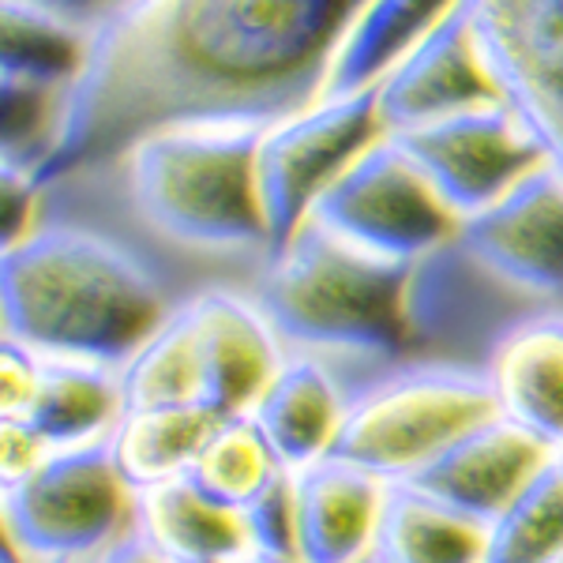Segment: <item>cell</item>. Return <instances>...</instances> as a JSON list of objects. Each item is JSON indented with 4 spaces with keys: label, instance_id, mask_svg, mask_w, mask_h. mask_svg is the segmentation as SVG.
Returning <instances> with one entry per match:
<instances>
[{
    "label": "cell",
    "instance_id": "cell-11",
    "mask_svg": "<svg viewBox=\"0 0 563 563\" xmlns=\"http://www.w3.org/2000/svg\"><path fill=\"white\" fill-rule=\"evenodd\" d=\"M499 98L563 174V0H462Z\"/></svg>",
    "mask_w": 563,
    "mask_h": 563
},
{
    "label": "cell",
    "instance_id": "cell-18",
    "mask_svg": "<svg viewBox=\"0 0 563 563\" xmlns=\"http://www.w3.org/2000/svg\"><path fill=\"white\" fill-rule=\"evenodd\" d=\"M135 526L169 563H238L252 549L244 515L188 477L135 496Z\"/></svg>",
    "mask_w": 563,
    "mask_h": 563
},
{
    "label": "cell",
    "instance_id": "cell-15",
    "mask_svg": "<svg viewBox=\"0 0 563 563\" xmlns=\"http://www.w3.org/2000/svg\"><path fill=\"white\" fill-rule=\"evenodd\" d=\"M297 556L305 563H365L376 556L390 485L353 462L327 455L294 470Z\"/></svg>",
    "mask_w": 563,
    "mask_h": 563
},
{
    "label": "cell",
    "instance_id": "cell-8",
    "mask_svg": "<svg viewBox=\"0 0 563 563\" xmlns=\"http://www.w3.org/2000/svg\"><path fill=\"white\" fill-rule=\"evenodd\" d=\"M387 135L376 87L350 95H320L267 124L256 154V185L271 249H278L312 214L334 177Z\"/></svg>",
    "mask_w": 563,
    "mask_h": 563
},
{
    "label": "cell",
    "instance_id": "cell-20",
    "mask_svg": "<svg viewBox=\"0 0 563 563\" xmlns=\"http://www.w3.org/2000/svg\"><path fill=\"white\" fill-rule=\"evenodd\" d=\"M225 417L207 410L203 402L158 406V410H124L113 432L106 435L121 477L135 496L147 488L169 485L192 474L199 451Z\"/></svg>",
    "mask_w": 563,
    "mask_h": 563
},
{
    "label": "cell",
    "instance_id": "cell-16",
    "mask_svg": "<svg viewBox=\"0 0 563 563\" xmlns=\"http://www.w3.org/2000/svg\"><path fill=\"white\" fill-rule=\"evenodd\" d=\"M481 372L499 417L563 448V308L507 327L481 357Z\"/></svg>",
    "mask_w": 563,
    "mask_h": 563
},
{
    "label": "cell",
    "instance_id": "cell-21",
    "mask_svg": "<svg viewBox=\"0 0 563 563\" xmlns=\"http://www.w3.org/2000/svg\"><path fill=\"white\" fill-rule=\"evenodd\" d=\"M459 0H365L342 34L323 79V95L376 87L384 71L432 31Z\"/></svg>",
    "mask_w": 563,
    "mask_h": 563
},
{
    "label": "cell",
    "instance_id": "cell-1",
    "mask_svg": "<svg viewBox=\"0 0 563 563\" xmlns=\"http://www.w3.org/2000/svg\"><path fill=\"white\" fill-rule=\"evenodd\" d=\"M365 0H124L87 34L42 188L98 174L143 132L308 106Z\"/></svg>",
    "mask_w": 563,
    "mask_h": 563
},
{
    "label": "cell",
    "instance_id": "cell-25",
    "mask_svg": "<svg viewBox=\"0 0 563 563\" xmlns=\"http://www.w3.org/2000/svg\"><path fill=\"white\" fill-rule=\"evenodd\" d=\"M282 474H286V466L271 451L256 421L252 417H225L207 440V448L199 451L188 481L218 504L244 515V507L256 504Z\"/></svg>",
    "mask_w": 563,
    "mask_h": 563
},
{
    "label": "cell",
    "instance_id": "cell-14",
    "mask_svg": "<svg viewBox=\"0 0 563 563\" xmlns=\"http://www.w3.org/2000/svg\"><path fill=\"white\" fill-rule=\"evenodd\" d=\"M552 462H556L552 443L511 424L507 417H493L451 443L429 470H421L406 485L424 488L455 511L493 526Z\"/></svg>",
    "mask_w": 563,
    "mask_h": 563
},
{
    "label": "cell",
    "instance_id": "cell-6",
    "mask_svg": "<svg viewBox=\"0 0 563 563\" xmlns=\"http://www.w3.org/2000/svg\"><path fill=\"white\" fill-rule=\"evenodd\" d=\"M493 417L499 410L481 365L413 353L350 387L334 455L387 485H406Z\"/></svg>",
    "mask_w": 563,
    "mask_h": 563
},
{
    "label": "cell",
    "instance_id": "cell-31",
    "mask_svg": "<svg viewBox=\"0 0 563 563\" xmlns=\"http://www.w3.org/2000/svg\"><path fill=\"white\" fill-rule=\"evenodd\" d=\"M238 563H305L297 552H271V549H249Z\"/></svg>",
    "mask_w": 563,
    "mask_h": 563
},
{
    "label": "cell",
    "instance_id": "cell-12",
    "mask_svg": "<svg viewBox=\"0 0 563 563\" xmlns=\"http://www.w3.org/2000/svg\"><path fill=\"white\" fill-rule=\"evenodd\" d=\"M199 353V398L218 417H249L289 350L252 289L203 286L185 297Z\"/></svg>",
    "mask_w": 563,
    "mask_h": 563
},
{
    "label": "cell",
    "instance_id": "cell-4",
    "mask_svg": "<svg viewBox=\"0 0 563 563\" xmlns=\"http://www.w3.org/2000/svg\"><path fill=\"white\" fill-rule=\"evenodd\" d=\"M413 263H398L305 218L260 260L252 297L286 350L312 353L350 379L413 357L406 289Z\"/></svg>",
    "mask_w": 563,
    "mask_h": 563
},
{
    "label": "cell",
    "instance_id": "cell-33",
    "mask_svg": "<svg viewBox=\"0 0 563 563\" xmlns=\"http://www.w3.org/2000/svg\"><path fill=\"white\" fill-rule=\"evenodd\" d=\"M556 462H560V466H563V448L556 451Z\"/></svg>",
    "mask_w": 563,
    "mask_h": 563
},
{
    "label": "cell",
    "instance_id": "cell-29",
    "mask_svg": "<svg viewBox=\"0 0 563 563\" xmlns=\"http://www.w3.org/2000/svg\"><path fill=\"white\" fill-rule=\"evenodd\" d=\"M23 4L42 8V12L57 15V20H65V23L79 26V31L90 34L109 12H117L124 0H23Z\"/></svg>",
    "mask_w": 563,
    "mask_h": 563
},
{
    "label": "cell",
    "instance_id": "cell-5",
    "mask_svg": "<svg viewBox=\"0 0 563 563\" xmlns=\"http://www.w3.org/2000/svg\"><path fill=\"white\" fill-rule=\"evenodd\" d=\"M271 121L196 117L143 132L106 169H117L132 214L154 238L199 256L267 260L256 154Z\"/></svg>",
    "mask_w": 563,
    "mask_h": 563
},
{
    "label": "cell",
    "instance_id": "cell-19",
    "mask_svg": "<svg viewBox=\"0 0 563 563\" xmlns=\"http://www.w3.org/2000/svg\"><path fill=\"white\" fill-rule=\"evenodd\" d=\"M38 357V390L20 424L49 448L106 440L124 413L121 368L76 357H45V353Z\"/></svg>",
    "mask_w": 563,
    "mask_h": 563
},
{
    "label": "cell",
    "instance_id": "cell-23",
    "mask_svg": "<svg viewBox=\"0 0 563 563\" xmlns=\"http://www.w3.org/2000/svg\"><path fill=\"white\" fill-rule=\"evenodd\" d=\"M124 410H158V406H188L199 398V353L185 297L162 320L158 331L121 365Z\"/></svg>",
    "mask_w": 563,
    "mask_h": 563
},
{
    "label": "cell",
    "instance_id": "cell-9",
    "mask_svg": "<svg viewBox=\"0 0 563 563\" xmlns=\"http://www.w3.org/2000/svg\"><path fill=\"white\" fill-rule=\"evenodd\" d=\"M308 218L398 263L424 260L459 230L455 211L390 135H379L368 151H361L327 185Z\"/></svg>",
    "mask_w": 563,
    "mask_h": 563
},
{
    "label": "cell",
    "instance_id": "cell-26",
    "mask_svg": "<svg viewBox=\"0 0 563 563\" xmlns=\"http://www.w3.org/2000/svg\"><path fill=\"white\" fill-rule=\"evenodd\" d=\"M485 563H563V466L552 462L488 526Z\"/></svg>",
    "mask_w": 563,
    "mask_h": 563
},
{
    "label": "cell",
    "instance_id": "cell-27",
    "mask_svg": "<svg viewBox=\"0 0 563 563\" xmlns=\"http://www.w3.org/2000/svg\"><path fill=\"white\" fill-rule=\"evenodd\" d=\"M244 526H249L252 549L271 552H297V488L294 470H286L275 485L263 493L256 504L244 507Z\"/></svg>",
    "mask_w": 563,
    "mask_h": 563
},
{
    "label": "cell",
    "instance_id": "cell-32",
    "mask_svg": "<svg viewBox=\"0 0 563 563\" xmlns=\"http://www.w3.org/2000/svg\"><path fill=\"white\" fill-rule=\"evenodd\" d=\"M4 563H31V560H23L20 552H15V549H8V544H4Z\"/></svg>",
    "mask_w": 563,
    "mask_h": 563
},
{
    "label": "cell",
    "instance_id": "cell-24",
    "mask_svg": "<svg viewBox=\"0 0 563 563\" xmlns=\"http://www.w3.org/2000/svg\"><path fill=\"white\" fill-rule=\"evenodd\" d=\"M4 38H0V76L31 84L71 87L87 53V31L23 0H0Z\"/></svg>",
    "mask_w": 563,
    "mask_h": 563
},
{
    "label": "cell",
    "instance_id": "cell-35",
    "mask_svg": "<svg viewBox=\"0 0 563 563\" xmlns=\"http://www.w3.org/2000/svg\"><path fill=\"white\" fill-rule=\"evenodd\" d=\"M365 563H379V560H376V556H372V560H365Z\"/></svg>",
    "mask_w": 563,
    "mask_h": 563
},
{
    "label": "cell",
    "instance_id": "cell-2",
    "mask_svg": "<svg viewBox=\"0 0 563 563\" xmlns=\"http://www.w3.org/2000/svg\"><path fill=\"white\" fill-rule=\"evenodd\" d=\"M549 308H563V174L552 162L413 263L406 323L413 353L481 365L507 327Z\"/></svg>",
    "mask_w": 563,
    "mask_h": 563
},
{
    "label": "cell",
    "instance_id": "cell-10",
    "mask_svg": "<svg viewBox=\"0 0 563 563\" xmlns=\"http://www.w3.org/2000/svg\"><path fill=\"white\" fill-rule=\"evenodd\" d=\"M455 218H474L511 192L533 169L549 166L538 135L507 102H488L390 132Z\"/></svg>",
    "mask_w": 563,
    "mask_h": 563
},
{
    "label": "cell",
    "instance_id": "cell-28",
    "mask_svg": "<svg viewBox=\"0 0 563 563\" xmlns=\"http://www.w3.org/2000/svg\"><path fill=\"white\" fill-rule=\"evenodd\" d=\"M38 353L4 339V350H0V421L20 424L26 417L34 390H38Z\"/></svg>",
    "mask_w": 563,
    "mask_h": 563
},
{
    "label": "cell",
    "instance_id": "cell-13",
    "mask_svg": "<svg viewBox=\"0 0 563 563\" xmlns=\"http://www.w3.org/2000/svg\"><path fill=\"white\" fill-rule=\"evenodd\" d=\"M376 102L387 135L462 109L504 102L462 0L384 71L376 84Z\"/></svg>",
    "mask_w": 563,
    "mask_h": 563
},
{
    "label": "cell",
    "instance_id": "cell-22",
    "mask_svg": "<svg viewBox=\"0 0 563 563\" xmlns=\"http://www.w3.org/2000/svg\"><path fill=\"white\" fill-rule=\"evenodd\" d=\"M379 563H485L488 522L448 507L417 485H390L376 538Z\"/></svg>",
    "mask_w": 563,
    "mask_h": 563
},
{
    "label": "cell",
    "instance_id": "cell-34",
    "mask_svg": "<svg viewBox=\"0 0 563 563\" xmlns=\"http://www.w3.org/2000/svg\"><path fill=\"white\" fill-rule=\"evenodd\" d=\"M65 563H95V560H65Z\"/></svg>",
    "mask_w": 563,
    "mask_h": 563
},
{
    "label": "cell",
    "instance_id": "cell-30",
    "mask_svg": "<svg viewBox=\"0 0 563 563\" xmlns=\"http://www.w3.org/2000/svg\"><path fill=\"white\" fill-rule=\"evenodd\" d=\"M95 563H169L158 549L147 541V533L140 526H132L129 533H121L106 552H98Z\"/></svg>",
    "mask_w": 563,
    "mask_h": 563
},
{
    "label": "cell",
    "instance_id": "cell-7",
    "mask_svg": "<svg viewBox=\"0 0 563 563\" xmlns=\"http://www.w3.org/2000/svg\"><path fill=\"white\" fill-rule=\"evenodd\" d=\"M4 544L31 563L95 560L135 526V493L109 440L49 448L23 477L0 485Z\"/></svg>",
    "mask_w": 563,
    "mask_h": 563
},
{
    "label": "cell",
    "instance_id": "cell-3",
    "mask_svg": "<svg viewBox=\"0 0 563 563\" xmlns=\"http://www.w3.org/2000/svg\"><path fill=\"white\" fill-rule=\"evenodd\" d=\"M177 301L147 256L98 225L42 218L0 256L4 339L45 357L121 368Z\"/></svg>",
    "mask_w": 563,
    "mask_h": 563
},
{
    "label": "cell",
    "instance_id": "cell-17",
    "mask_svg": "<svg viewBox=\"0 0 563 563\" xmlns=\"http://www.w3.org/2000/svg\"><path fill=\"white\" fill-rule=\"evenodd\" d=\"M350 379L312 353L289 350L286 365L252 406V421L267 435L286 470H305L334 455L350 410Z\"/></svg>",
    "mask_w": 563,
    "mask_h": 563
}]
</instances>
